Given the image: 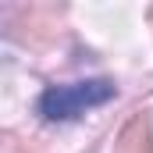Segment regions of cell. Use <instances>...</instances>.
Wrapping results in <instances>:
<instances>
[{"label": "cell", "mask_w": 153, "mask_h": 153, "mask_svg": "<svg viewBox=\"0 0 153 153\" xmlns=\"http://www.w3.org/2000/svg\"><path fill=\"white\" fill-rule=\"evenodd\" d=\"M114 96V85L107 78H89V82H71V85H53L39 96V114L46 121H71L85 107L107 103Z\"/></svg>", "instance_id": "cell-1"}, {"label": "cell", "mask_w": 153, "mask_h": 153, "mask_svg": "<svg viewBox=\"0 0 153 153\" xmlns=\"http://www.w3.org/2000/svg\"><path fill=\"white\" fill-rule=\"evenodd\" d=\"M114 153H153V132H150V114H135L117 135Z\"/></svg>", "instance_id": "cell-2"}, {"label": "cell", "mask_w": 153, "mask_h": 153, "mask_svg": "<svg viewBox=\"0 0 153 153\" xmlns=\"http://www.w3.org/2000/svg\"><path fill=\"white\" fill-rule=\"evenodd\" d=\"M150 18H153V11H150Z\"/></svg>", "instance_id": "cell-3"}]
</instances>
